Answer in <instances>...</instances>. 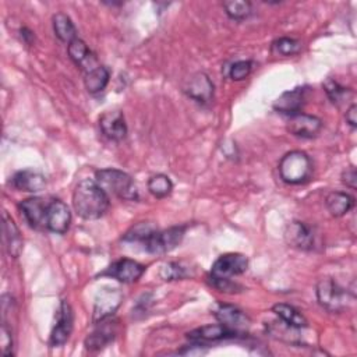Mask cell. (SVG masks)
I'll use <instances>...</instances> for the list:
<instances>
[{"instance_id":"cell-1","label":"cell","mask_w":357,"mask_h":357,"mask_svg":"<svg viewBox=\"0 0 357 357\" xmlns=\"http://www.w3.org/2000/svg\"><path fill=\"white\" fill-rule=\"evenodd\" d=\"M73 206L79 218L95 220L107 212L110 201L107 192L96 183V180L84 178L74 188Z\"/></svg>"},{"instance_id":"cell-2","label":"cell","mask_w":357,"mask_h":357,"mask_svg":"<svg viewBox=\"0 0 357 357\" xmlns=\"http://www.w3.org/2000/svg\"><path fill=\"white\" fill-rule=\"evenodd\" d=\"M96 183L106 191L113 195H116L120 199L126 201H137L139 198L138 188L131 178L130 174H127L123 170L107 167L100 169L95 173Z\"/></svg>"},{"instance_id":"cell-3","label":"cell","mask_w":357,"mask_h":357,"mask_svg":"<svg viewBox=\"0 0 357 357\" xmlns=\"http://www.w3.org/2000/svg\"><path fill=\"white\" fill-rule=\"evenodd\" d=\"M312 173V163L303 151H290L279 162L280 178L287 184L305 183Z\"/></svg>"},{"instance_id":"cell-4","label":"cell","mask_w":357,"mask_h":357,"mask_svg":"<svg viewBox=\"0 0 357 357\" xmlns=\"http://www.w3.org/2000/svg\"><path fill=\"white\" fill-rule=\"evenodd\" d=\"M185 226H173L165 230H152L144 240V247L151 254H166L174 250L183 240Z\"/></svg>"},{"instance_id":"cell-5","label":"cell","mask_w":357,"mask_h":357,"mask_svg":"<svg viewBox=\"0 0 357 357\" xmlns=\"http://www.w3.org/2000/svg\"><path fill=\"white\" fill-rule=\"evenodd\" d=\"M317 298L324 308L332 312H339L344 310L349 301L347 291L332 279H321L318 282Z\"/></svg>"},{"instance_id":"cell-6","label":"cell","mask_w":357,"mask_h":357,"mask_svg":"<svg viewBox=\"0 0 357 357\" xmlns=\"http://www.w3.org/2000/svg\"><path fill=\"white\" fill-rule=\"evenodd\" d=\"M248 268V258L238 252H229L220 255L212 265L209 279H231V276L241 275Z\"/></svg>"},{"instance_id":"cell-7","label":"cell","mask_w":357,"mask_h":357,"mask_svg":"<svg viewBox=\"0 0 357 357\" xmlns=\"http://www.w3.org/2000/svg\"><path fill=\"white\" fill-rule=\"evenodd\" d=\"M71 223V212L68 206L61 199H50L47 201L46 206V216H45V226L46 230L64 234Z\"/></svg>"},{"instance_id":"cell-8","label":"cell","mask_w":357,"mask_h":357,"mask_svg":"<svg viewBox=\"0 0 357 357\" xmlns=\"http://www.w3.org/2000/svg\"><path fill=\"white\" fill-rule=\"evenodd\" d=\"M284 238L290 247L303 251H310L315 247L317 234L314 229L307 223L293 220L291 223L287 225L284 230Z\"/></svg>"},{"instance_id":"cell-9","label":"cell","mask_w":357,"mask_h":357,"mask_svg":"<svg viewBox=\"0 0 357 357\" xmlns=\"http://www.w3.org/2000/svg\"><path fill=\"white\" fill-rule=\"evenodd\" d=\"M145 266L134 259L121 258L113 262L102 275L112 276L113 279L121 283H134L137 282L145 272Z\"/></svg>"},{"instance_id":"cell-10","label":"cell","mask_w":357,"mask_h":357,"mask_svg":"<svg viewBox=\"0 0 357 357\" xmlns=\"http://www.w3.org/2000/svg\"><path fill=\"white\" fill-rule=\"evenodd\" d=\"M121 300H123V296L117 289L100 290L95 298L93 315H92L93 324L103 321L106 318H110L121 304Z\"/></svg>"},{"instance_id":"cell-11","label":"cell","mask_w":357,"mask_h":357,"mask_svg":"<svg viewBox=\"0 0 357 357\" xmlns=\"http://www.w3.org/2000/svg\"><path fill=\"white\" fill-rule=\"evenodd\" d=\"M322 128V120L317 116L307 113H296L289 117L287 131L294 137L312 138Z\"/></svg>"},{"instance_id":"cell-12","label":"cell","mask_w":357,"mask_h":357,"mask_svg":"<svg viewBox=\"0 0 357 357\" xmlns=\"http://www.w3.org/2000/svg\"><path fill=\"white\" fill-rule=\"evenodd\" d=\"M116 333H117V321L112 319V317L103 321H99L96 322V328L86 336L85 347L92 351L102 350L110 342H113Z\"/></svg>"},{"instance_id":"cell-13","label":"cell","mask_w":357,"mask_h":357,"mask_svg":"<svg viewBox=\"0 0 357 357\" xmlns=\"http://www.w3.org/2000/svg\"><path fill=\"white\" fill-rule=\"evenodd\" d=\"M73 331V310L66 300H61L56 312V324L50 335L52 346H61L67 342Z\"/></svg>"},{"instance_id":"cell-14","label":"cell","mask_w":357,"mask_h":357,"mask_svg":"<svg viewBox=\"0 0 357 357\" xmlns=\"http://www.w3.org/2000/svg\"><path fill=\"white\" fill-rule=\"evenodd\" d=\"M213 315L220 324L236 333H240L250 326V318L240 308L230 304H218L213 308Z\"/></svg>"},{"instance_id":"cell-15","label":"cell","mask_w":357,"mask_h":357,"mask_svg":"<svg viewBox=\"0 0 357 357\" xmlns=\"http://www.w3.org/2000/svg\"><path fill=\"white\" fill-rule=\"evenodd\" d=\"M183 91L191 99L197 100L198 103H209L213 98V84L211 78L205 73H197L191 75Z\"/></svg>"},{"instance_id":"cell-16","label":"cell","mask_w":357,"mask_h":357,"mask_svg":"<svg viewBox=\"0 0 357 357\" xmlns=\"http://www.w3.org/2000/svg\"><path fill=\"white\" fill-rule=\"evenodd\" d=\"M46 206H47V201L40 197H31V198L24 199L20 204V209H21L25 220L29 223L31 227L38 229V230L46 229V226H45Z\"/></svg>"},{"instance_id":"cell-17","label":"cell","mask_w":357,"mask_h":357,"mask_svg":"<svg viewBox=\"0 0 357 357\" xmlns=\"http://www.w3.org/2000/svg\"><path fill=\"white\" fill-rule=\"evenodd\" d=\"M99 127L102 132L113 141H121L127 135V124L124 114L120 110L105 112L99 117Z\"/></svg>"},{"instance_id":"cell-18","label":"cell","mask_w":357,"mask_h":357,"mask_svg":"<svg viewBox=\"0 0 357 357\" xmlns=\"http://www.w3.org/2000/svg\"><path fill=\"white\" fill-rule=\"evenodd\" d=\"M307 98V88L305 86H296L290 91L283 92L273 103V109L283 114H296L300 113L304 102Z\"/></svg>"},{"instance_id":"cell-19","label":"cell","mask_w":357,"mask_h":357,"mask_svg":"<svg viewBox=\"0 0 357 357\" xmlns=\"http://www.w3.org/2000/svg\"><path fill=\"white\" fill-rule=\"evenodd\" d=\"M67 52L70 59L74 61V64L79 67L85 74L99 66L95 54L88 49L86 43L79 38L74 39L67 45Z\"/></svg>"},{"instance_id":"cell-20","label":"cell","mask_w":357,"mask_h":357,"mask_svg":"<svg viewBox=\"0 0 357 357\" xmlns=\"http://www.w3.org/2000/svg\"><path fill=\"white\" fill-rule=\"evenodd\" d=\"M238 333L233 332L223 324H211L205 325L201 328H197L191 332L187 333V337L194 342V343H205V342H216L222 339H229V337H236Z\"/></svg>"},{"instance_id":"cell-21","label":"cell","mask_w":357,"mask_h":357,"mask_svg":"<svg viewBox=\"0 0 357 357\" xmlns=\"http://www.w3.org/2000/svg\"><path fill=\"white\" fill-rule=\"evenodd\" d=\"M13 185L20 191L39 192L46 187V178L42 173L35 170H20L11 178Z\"/></svg>"},{"instance_id":"cell-22","label":"cell","mask_w":357,"mask_h":357,"mask_svg":"<svg viewBox=\"0 0 357 357\" xmlns=\"http://www.w3.org/2000/svg\"><path fill=\"white\" fill-rule=\"evenodd\" d=\"M3 229L7 252L13 258H18L22 251V237L15 222L8 216L7 212H3Z\"/></svg>"},{"instance_id":"cell-23","label":"cell","mask_w":357,"mask_h":357,"mask_svg":"<svg viewBox=\"0 0 357 357\" xmlns=\"http://www.w3.org/2000/svg\"><path fill=\"white\" fill-rule=\"evenodd\" d=\"M325 205L332 216L340 218L354 206V198L342 191H332L325 198Z\"/></svg>"},{"instance_id":"cell-24","label":"cell","mask_w":357,"mask_h":357,"mask_svg":"<svg viewBox=\"0 0 357 357\" xmlns=\"http://www.w3.org/2000/svg\"><path fill=\"white\" fill-rule=\"evenodd\" d=\"M272 312H275L280 321H283L284 324L296 328V329H301L305 328L308 325L305 317L296 310L293 305H289L286 303H278L272 307Z\"/></svg>"},{"instance_id":"cell-25","label":"cell","mask_w":357,"mask_h":357,"mask_svg":"<svg viewBox=\"0 0 357 357\" xmlns=\"http://www.w3.org/2000/svg\"><path fill=\"white\" fill-rule=\"evenodd\" d=\"M52 21H53V31L61 42L70 43L74 39H77V29L67 14L57 13L53 15Z\"/></svg>"},{"instance_id":"cell-26","label":"cell","mask_w":357,"mask_h":357,"mask_svg":"<svg viewBox=\"0 0 357 357\" xmlns=\"http://www.w3.org/2000/svg\"><path fill=\"white\" fill-rule=\"evenodd\" d=\"M109 78H110L109 70L105 66L99 64L96 68H93L85 74L84 84L89 93H99L109 84Z\"/></svg>"},{"instance_id":"cell-27","label":"cell","mask_w":357,"mask_h":357,"mask_svg":"<svg viewBox=\"0 0 357 357\" xmlns=\"http://www.w3.org/2000/svg\"><path fill=\"white\" fill-rule=\"evenodd\" d=\"M322 86L328 95V98L331 99L332 103L335 105H340L343 102H346L349 98H351L353 92L349 88L342 86L337 81H335L333 78H326L322 82Z\"/></svg>"},{"instance_id":"cell-28","label":"cell","mask_w":357,"mask_h":357,"mask_svg":"<svg viewBox=\"0 0 357 357\" xmlns=\"http://www.w3.org/2000/svg\"><path fill=\"white\" fill-rule=\"evenodd\" d=\"M223 8L229 18L236 20V21H243L248 18L252 13V7L250 1L245 0H229L223 1Z\"/></svg>"},{"instance_id":"cell-29","label":"cell","mask_w":357,"mask_h":357,"mask_svg":"<svg viewBox=\"0 0 357 357\" xmlns=\"http://www.w3.org/2000/svg\"><path fill=\"white\" fill-rule=\"evenodd\" d=\"M301 50V42L293 38L282 36L272 42L271 52L278 56H293Z\"/></svg>"},{"instance_id":"cell-30","label":"cell","mask_w":357,"mask_h":357,"mask_svg":"<svg viewBox=\"0 0 357 357\" xmlns=\"http://www.w3.org/2000/svg\"><path fill=\"white\" fill-rule=\"evenodd\" d=\"M148 190L156 198L167 197L173 190V183L166 174H155L148 180Z\"/></svg>"},{"instance_id":"cell-31","label":"cell","mask_w":357,"mask_h":357,"mask_svg":"<svg viewBox=\"0 0 357 357\" xmlns=\"http://www.w3.org/2000/svg\"><path fill=\"white\" fill-rule=\"evenodd\" d=\"M251 70H252V61L251 60H237L230 66L229 77L233 81H243L250 75Z\"/></svg>"},{"instance_id":"cell-32","label":"cell","mask_w":357,"mask_h":357,"mask_svg":"<svg viewBox=\"0 0 357 357\" xmlns=\"http://www.w3.org/2000/svg\"><path fill=\"white\" fill-rule=\"evenodd\" d=\"M163 280H178L187 276L185 268L181 266L178 262H167L160 268L159 272Z\"/></svg>"},{"instance_id":"cell-33","label":"cell","mask_w":357,"mask_h":357,"mask_svg":"<svg viewBox=\"0 0 357 357\" xmlns=\"http://www.w3.org/2000/svg\"><path fill=\"white\" fill-rule=\"evenodd\" d=\"M0 346L1 351L4 356H11L13 354V337H11V331L7 328V325L3 322L1 329H0Z\"/></svg>"},{"instance_id":"cell-34","label":"cell","mask_w":357,"mask_h":357,"mask_svg":"<svg viewBox=\"0 0 357 357\" xmlns=\"http://www.w3.org/2000/svg\"><path fill=\"white\" fill-rule=\"evenodd\" d=\"M342 181H343V184H346L349 188H351V190H356V187H357V184H356V181H357V173H356V169L351 166V167H347L346 170H343V173H342Z\"/></svg>"},{"instance_id":"cell-35","label":"cell","mask_w":357,"mask_h":357,"mask_svg":"<svg viewBox=\"0 0 357 357\" xmlns=\"http://www.w3.org/2000/svg\"><path fill=\"white\" fill-rule=\"evenodd\" d=\"M357 106L353 103L347 110H346V121L351 128H356L357 126Z\"/></svg>"},{"instance_id":"cell-36","label":"cell","mask_w":357,"mask_h":357,"mask_svg":"<svg viewBox=\"0 0 357 357\" xmlns=\"http://www.w3.org/2000/svg\"><path fill=\"white\" fill-rule=\"evenodd\" d=\"M20 33H21V38L24 39L25 43H28V45L32 43V40H33V33H32V31H29L28 28L24 26V28L20 29Z\"/></svg>"}]
</instances>
